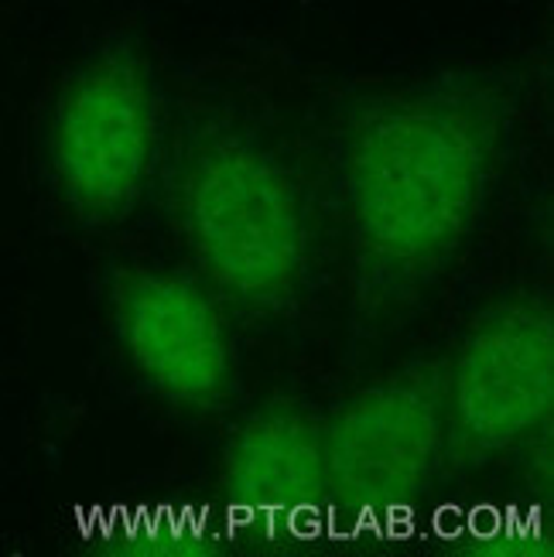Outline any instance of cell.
<instances>
[{
  "mask_svg": "<svg viewBox=\"0 0 554 557\" xmlns=\"http://www.w3.org/2000/svg\"><path fill=\"white\" fill-rule=\"evenodd\" d=\"M223 493L254 513H301L329 499L322 421L274 404L244 418L223 448Z\"/></svg>",
  "mask_w": 554,
  "mask_h": 557,
  "instance_id": "obj_7",
  "label": "cell"
},
{
  "mask_svg": "<svg viewBox=\"0 0 554 557\" xmlns=\"http://www.w3.org/2000/svg\"><path fill=\"white\" fill-rule=\"evenodd\" d=\"M445 448V376L435 367L359 386L322 421L329 499L353 510L411 503L431 486Z\"/></svg>",
  "mask_w": 554,
  "mask_h": 557,
  "instance_id": "obj_5",
  "label": "cell"
},
{
  "mask_svg": "<svg viewBox=\"0 0 554 557\" xmlns=\"http://www.w3.org/2000/svg\"><path fill=\"white\" fill-rule=\"evenodd\" d=\"M196 263L250 311H287L308 277V209L284 158L236 124H206L182 175Z\"/></svg>",
  "mask_w": 554,
  "mask_h": 557,
  "instance_id": "obj_2",
  "label": "cell"
},
{
  "mask_svg": "<svg viewBox=\"0 0 554 557\" xmlns=\"http://www.w3.org/2000/svg\"><path fill=\"white\" fill-rule=\"evenodd\" d=\"M161 140V86L134 35H110L65 72L48 113V168L89 226H116L148 191Z\"/></svg>",
  "mask_w": 554,
  "mask_h": 557,
  "instance_id": "obj_3",
  "label": "cell"
},
{
  "mask_svg": "<svg viewBox=\"0 0 554 557\" xmlns=\"http://www.w3.org/2000/svg\"><path fill=\"white\" fill-rule=\"evenodd\" d=\"M113 329L151 391L185 410H220L236 386L226 319L199 284L161 268H124L110 287Z\"/></svg>",
  "mask_w": 554,
  "mask_h": 557,
  "instance_id": "obj_6",
  "label": "cell"
},
{
  "mask_svg": "<svg viewBox=\"0 0 554 557\" xmlns=\"http://www.w3.org/2000/svg\"><path fill=\"white\" fill-rule=\"evenodd\" d=\"M527 100L517 65H452L364 92L335 140L356 311L418 301L483 220Z\"/></svg>",
  "mask_w": 554,
  "mask_h": 557,
  "instance_id": "obj_1",
  "label": "cell"
},
{
  "mask_svg": "<svg viewBox=\"0 0 554 557\" xmlns=\"http://www.w3.org/2000/svg\"><path fill=\"white\" fill-rule=\"evenodd\" d=\"M554 400V319L544 298L514 295L479 311L445 376L448 445L469 466L514 451Z\"/></svg>",
  "mask_w": 554,
  "mask_h": 557,
  "instance_id": "obj_4",
  "label": "cell"
}]
</instances>
